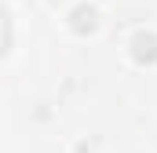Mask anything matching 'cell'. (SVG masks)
Listing matches in <instances>:
<instances>
[{
  "instance_id": "obj_1",
  "label": "cell",
  "mask_w": 157,
  "mask_h": 153,
  "mask_svg": "<svg viewBox=\"0 0 157 153\" xmlns=\"http://www.w3.org/2000/svg\"><path fill=\"white\" fill-rule=\"evenodd\" d=\"M132 58L139 66H154L157 62V33H135V40H132Z\"/></svg>"
},
{
  "instance_id": "obj_2",
  "label": "cell",
  "mask_w": 157,
  "mask_h": 153,
  "mask_svg": "<svg viewBox=\"0 0 157 153\" xmlns=\"http://www.w3.org/2000/svg\"><path fill=\"white\" fill-rule=\"evenodd\" d=\"M70 26H73L77 33H91V29L99 26V11H95L91 4H80L77 11L70 15Z\"/></svg>"
},
{
  "instance_id": "obj_3",
  "label": "cell",
  "mask_w": 157,
  "mask_h": 153,
  "mask_svg": "<svg viewBox=\"0 0 157 153\" xmlns=\"http://www.w3.org/2000/svg\"><path fill=\"white\" fill-rule=\"evenodd\" d=\"M48 4H55V7H59V4H66V0H48Z\"/></svg>"
}]
</instances>
